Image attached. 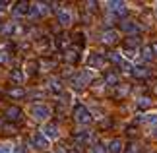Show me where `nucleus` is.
Wrapping results in <instances>:
<instances>
[{
  "label": "nucleus",
  "instance_id": "nucleus-18",
  "mask_svg": "<svg viewBox=\"0 0 157 153\" xmlns=\"http://www.w3.org/2000/svg\"><path fill=\"white\" fill-rule=\"evenodd\" d=\"M8 95L14 97V99H21V97H25V91L21 87H12V89H8Z\"/></svg>",
  "mask_w": 157,
  "mask_h": 153
},
{
  "label": "nucleus",
  "instance_id": "nucleus-24",
  "mask_svg": "<svg viewBox=\"0 0 157 153\" xmlns=\"http://www.w3.org/2000/svg\"><path fill=\"white\" fill-rule=\"evenodd\" d=\"M140 151H142V147H140L138 142H132V143H128V147H126V153H140Z\"/></svg>",
  "mask_w": 157,
  "mask_h": 153
},
{
  "label": "nucleus",
  "instance_id": "nucleus-25",
  "mask_svg": "<svg viewBox=\"0 0 157 153\" xmlns=\"http://www.w3.org/2000/svg\"><path fill=\"white\" fill-rule=\"evenodd\" d=\"M144 122H147V124H157V113H147L144 116Z\"/></svg>",
  "mask_w": 157,
  "mask_h": 153
},
{
  "label": "nucleus",
  "instance_id": "nucleus-37",
  "mask_svg": "<svg viewBox=\"0 0 157 153\" xmlns=\"http://www.w3.org/2000/svg\"><path fill=\"white\" fill-rule=\"evenodd\" d=\"M155 136H157V130H155Z\"/></svg>",
  "mask_w": 157,
  "mask_h": 153
},
{
  "label": "nucleus",
  "instance_id": "nucleus-3",
  "mask_svg": "<svg viewBox=\"0 0 157 153\" xmlns=\"http://www.w3.org/2000/svg\"><path fill=\"white\" fill-rule=\"evenodd\" d=\"M89 78H91V72L89 70H83V72H80V74H76L74 78H72V87L82 91L83 87H86V83H89Z\"/></svg>",
  "mask_w": 157,
  "mask_h": 153
},
{
  "label": "nucleus",
  "instance_id": "nucleus-2",
  "mask_svg": "<svg viewBox=\"0 0 157 153\" xmlns=\"http://www.w3.org/2000/svg\"><path fill=\"white\" fill-rule=\"evenodd\" d=\"M74 120L78 122V124H89V122L93 120V116H91V113H89L87 107L78 105V107L74 109Z\"/></svg>",
  "mask_w": 157,
  "mask_h": 153
},
{
  "label": "nucleus",
  "instance_id": "nucleus-17",
  "mask_svg": "<svg viewBox=\"0 0 157 153\" xmlns=\"http://www.w3.org/2000/svg\"><path fill=\"white\" fill-rule=\"evenodd\" d=\"M132 74H134L136 78H146L149 74V70L146 68V66H134V68H132Z\"/></svg>",
  "mask_w": 157,
  "mask_h": 153
},
{
  "label": "nucleus",
  "instance_id": "nucleus-36",
  "mask_svg": "<svg viewBox=\"0 0 157 153\" xmlns=\"http://www.w3.org/2000/svg\"><path fill=\"white\" fill-rule=\"evenodd\" d=\"M68 153H78V151H68Z\"/></svg>",
  "mask_w": 157,
  "mask_h": 153
},
{
  "label": "nucleus",
  "instance_id": "nucleus-29",
  "mask_svg": "<svg viewBox=\"0 0 157 153\" xmlns=\"http://www.w3.org/2000/svg\"><path fill=\"white\" fill-rule=\"evenodd\" d=\"M142 56H144V60H151V58H153L151 47H146V48H144V54H142Z\"/></svg>",
  "mask_w": 157,
  "mask_h": 153
},
{
  "label": "nucleus",
  "instance_id": "nucleus-30",
  "mask_svg": "<svg viewBox=\"0 0 157 153\" xmlns=\"http://www.w3.org/2000/svg\"><path fill=\"white\" fill-rule=\"evenodd\" d=\"M51 87H52V91H54V93H60L62 85H60V82H58V79H51Z\"/></svg>",
  "mask_w": 157,
  "mask_h": 153
},
{
  "label": "nucleus",
  "instance_id": "nucleus-23",
  "mask_svg": "<svg viewBox=\"0 0 157 153\" xmlns=\"http://www.w3.org/2000/svg\"><path fill=\"white\" fill-rule=\"evenodd\" d=\"M64 58H66V62H76V60H78V52L76 51H66L64 52Z\"/></svg>",
  "mask_w": 157,
  "mask_h": 153
},
{
  "label": "nucleus",
  "instance_id": "nucleus-1",
  "mask_svg": "<svg viewBox=\"0 0 157 153\" xmlns=\"http://www.w3.org/2000/svg\"><path fill=\"white\" fill-rule=\"evenodd\" d=\"M29 113H31V116H33L35 120L43 122V120H49V116H51V109L47 107V105H43V103H35V105H31Z\"/></svg>",
  "mask_w": 157,
  "mask_h": 153
},
{
  "label": "nucleus",
  "instance_id": "nucleus-15",
  "mask_svg": "<svg viewBox=\"0 0 157 153\" xmlns=\"http://www.w3.org/2000/svg\"><path fill=\"white\" fill-rule=\"evenodd\" d=\"M6 116H8L10 120H20L21 118V111L17 107H10V109H6Z\"/></svg>",
  "mask_w": 157,
  "mask_h": 153
},
{
  "label": "nucleus",
  "instance_id": "nucleus-26",
  "mask_svg": "<svg viewBox=\"0 0 157 153\" xmlns=\"http://www.w3.org/2000/svg\"><path fill=\"white\" fill-rule=\"evenodd\" d=\"M93 153H109V145H105V143H95L93 145Z\"/></svg>",
  "mask_w": 157,
  "mask_h": 153
},
{
  "label": "nucleus",
  "instance_id": "nucleus-31",
  "mask_svg": "<svg viewBox=\"0 0 157 153\" xmlns=\"http://www.w3.org/2000/svg\"><path fill=\"white\" fill-rule=\"evenodd\" d=\"M41 66H43L45 70H51L52 66H54V62H52V60H43V62H41Z\"/></svg>",
  "mask_w": 157,
  "mask_h": 153
},
{
  "label": "nucleus",
  "instance_id": "nucleus-27",
  "mask_svg": "<svg viewBox=\"0 0 157 153\" xmlns=\"http://www.w3.org/2000/svg\"><path fill=\"white\" fill-rule=\"evenodd\" d=\"M12 79H14L16 83H21L23 82V74L20 70H12Z\"/></svg>",
  "mask_w": 157,
  "mask_h": 153
},
{
  "label": "nucleus",
  "instance_id": "nucleus-13",
  "mask_svg": "<svg viewBox=\"0 0 157 153\" xmlns=\"http://www.w3.org/2000/svg\"><path fill=\"white\" fill-rule=\"evenodd\" d=\"M136 109H138V111L151 109V99H149V97H140V99H136Z\"/></svg>",
  "mask_w": 157,
  "mask_h": 153
},
{
  "label": "nucleus",
  "instance_id": "nucleus-34",
  "mask_svg": "<svg viewBox=\"0 0 157 153\" xmlns=\"http://www.w3.org/2000/svg\"><path fill=\"white\" fill-rule=\"evenodd\" d=\"M151 51H153V54H157V43H153V45H151Z\"/></svg>",
  "mask_w": 157,
  "mask_h": 153
},
{
  "label": "nucleus",
  "instance_id": "nucleus-9",
  "mask_svg": "<svg viewBox=\"0 0 157 153\" xmlns=\"http://www.w3.org/2000/svg\"><path fill=\"white\" fill-rule=\"evenodd\" d=\"M56 17H58V23H60L62 27H68L70 23H72V14H70L68 10H58Z\"/></svg>",
  "mask_w": 157,
  "mask_h": 153
},
{
  "label": "nucleus",
  "instance_id": "nucleus-28",
  "mask_svg": "<svg viewBox=\"0 0 157 153\" xmlns=\"http://www.w3.org/2000/svg\"><path fill=\"white\" fill-rule=\"evenodd\" d=\"M14 23H12V21H8V23H4V25L2 27H0V31H2V33H14Z\"/></svg>",
  "mask_w": 157,
  "mask_h": 153
},
{
  "label": "nucleus",
  "instance_id": "nucleus-5",
  "mask_svg": "<svg viewBox=\"0 0 157 153\" xmlns=\"http://www.w3.org/2000/svg\"><path fill=\"white\" fill-rule=\"evenodd\" d=\"M31 145H33L35 149H39V151H45V149H49V145H51V143H49V140H47L43 134L37 132V134H35V136L31 138Z\"/></svg>",
  "mask_w": 157,
  "mask_h": 153
},
{
  "label": "nucleus",
  "instance_id": "nucleus-12",
  "mask_svg": "<svg viewBox=\"0 0 157 153\" xmlns=\"http://www.w3.org/2000/svg\"><path fill=\"white\" fill-rule=\"evenodd\" d=\"M107 6H109L111 10L117 12L118 17H120V16H126V4H124V2H109Z\"/></svg>",
  "mask_w": 157,
  "mask_h": 153
},
{
  "label": "nucleus",
  "instance_id": "nucleus-4",
  "mask_svg": "<svg viewBox=\"0 0 157 153\" xmlns=\"http://www.w3.org/2000/svg\"><path fill=\"white\" fill-rule=\"evenodd\" d=\"M105 66V58L101 56L99 52H89L87 56V68H93V70H99Z\"/></svg>",
  "mask_w": 157,
  "mask_h": 153
},
{
  "label": "nucleus",
  "instance_id": "nucleus-20",
  "mask_svg": "<svg viewBox=\"0 0 157 153\" xmlns=\"http://www.w3.org/2000/svg\"><path fill=\"white\" fill-rule=\"evenodd\" d=\"M122 56L124 58H138L140 56V51H138V48H124Z\"/></svg>",
  "mask_w": 157,
  "mask_h": 153
},
{
  "label": "nucleus",
  "instance_id": "nucleus-7",
  "mask_svg": "<svg viewBox=\"0 0 157 153\" xmlns=\"http://www.w3.org/2000/svg\"><path fill=\"white\" fill-rule=\"evenodd\" d=\"M41 134H43L47 140H56L58 138V126L56 124H45L41 128Z\"/></svg>",
  "mask_w": 157,
  "mask_h": 153
},
{
  "label": "nucleus",
  "instance_id": "nucleus-10",
  "mask_svg": "<svg viewBox=\"0 0 157 153\" xmlns=\"http://www.w3.org/2000/svg\"><path fill=\"white\" fill-rule=\"evenodd\" d=\"M29 10H31V4L27 2H17L14 6V16H29Z\"/></svg>",
  "mask_w": 157,
  "mask_h": 153
},
{
  "label": "nucleus",
  "instance_id": "nucleus-33",
  "mask_svg": "<svg viewBox=\"0 0 157 153\" xmlns=\"http://www.w3.org/2000/svg\"><path fill=\"white\" fill-rule=\"evenodd\" d=\"M0 153H12L10 145H0Z\"/></svg>",
  "mask_w": 157,
  "mask_h": 153
},
{
  "label": "nucleus",
  "instance_id": "nucleus-32",
  "mask_svg": "<svg viewBox=\"0 0 157 153\" xmlns=\"http://www.w3.org/2000/svg\"><path fill=\"white\" fill-rule=\"evenodd\" d=\"M0 62H8V52L0 51Z\"/></svg>",
  "mask_w": 157,
  "mask_h": 153
},
{
  "label": "nucleus",
  "instance_id": "nucleus-6",
  "mask_svg": "<svg viewBox=\"0 0 157 153\" xmlns=\"http://www.w3.org/2000/svg\"><path fill=\"white\" fill-rule=\"evenodd\" d=\"M109 56H111V60L114 64H118V66H122L124 70H130V68H134V66H132L128 60H126L124 56H122V52H117V51H113L111 54H109Z\"/></svg>",
  "mask_w": 157,
  "mask_h": 153
},
{
  "label": "nucleus",
  "instance_id": "nucleus-35",
  "mask_svg": "<svg viewBox=\"0 0 157 153\" xmlns=\"http://www.w3.org/2000/svg\"><path fill=\"white\" fill-rule=\"evenodd\" d=\"M6 10V2H0V12H4Z\"/></svg>",
  "mask_w": 157,
  "mask_h": 153
},
{
  "label": "nucleus",
  "instance_id": "nucleus-16",
  "mask_svg": "<svg viewBox=\"0 0 157 153\" xmlns=\"http://www.w3.org/2000/svg\"><path fill=\"white\" fill-rule=\"evenodd\" d=\"M103 82H105L107 85H117V83H118V76L114 74V72H107L105 78H103Z\"/></svg>",
  "mask_w": 157,
  "mask_h": 153
},
{
  "label": "nucleus",
  "instance_id": "nucleus-19",
  "mask_svg": "<svg viewBox=\"0 0 157 153\" xmlns=\"http://www.w3.org/2000/svg\"><path fill=\"white\" fill-rule=\"evenodd\" d=\"M25 74L27 76H35V74H37V62H33V60L25 62Z\"/></svg>",
  "mask_w": 157,
  "mask_h": 153
},
{
  "label": "nucleus",
  "instance_id": "nucleus-8",
  "mask_svg": "<svg viewBox=\"0 0 157 153\" xmlns=\"http://www.w3.org/2000/svg\"><path fill=\"white\" fill-rule=\"evenodd\" d=\"M120 29L126 33H138V31H142V27L138 25L136 21H132V20H124V21H120Z\"/></svg>",
  "mask_w": 157,
  "mask_h": 153
},
{
  "label": "nucleus",
  "instance_id": "nucleus-14",
  "mask_svg": "<svg viewBox=\"0 0 157 153\" xmlns=\"http://www.w3.org/2000/svg\"><path fill=\"white\" fill-rule=\"evenodd\" d=\"M124 149V143L120 142V140H111V143H109V153H122Z\"/></svg>",
  "mask_w": 157,
  "mask_h": 153
},
{
  "label": "nucleus",
  "instance_id": "nucleus-22",
  "mask_svg": "<svg viewBox=\"0 0 157 153\" xmlns=\"http://www.w3.org/2000/svg\"><path fill=\"white\" fill-rule=\"evenodd\" d=\"M130 47H140V39L138 37H130V39H126L124 41V48H130Z\"/></svg>",
  "mask_w": 157,
  "mask_h": 153
},
{
  "label": "nucleus",
  "instance_id": "nucleus-21",
  "mask_svg": "<svg viewBox=\"0 0 157 153\" xmlns=\"http://www.w3.org/2000/svg\"><path fill=\"white\" fill-rule=\"evenodd\" d=\"M68 43H70V39L66 37V35H58V37H56V47L58 48H66V47H68Z\"/></svg>",
  "mask_w": 157,
  "mask_h": 153
},
{
  "label": "nucleus",
  "instance_id": "nucleus-11",
  "mask_svg": "<svg viewBox=\"0 0 157 153\" xmlns=\"http://www.w3.org/2000/svg\"><path fill=\"white\" fill-rule=\"evenodd\" d=\"M117 41H118V31H114V29H109V31L103 33V43H105V45H114Z\"/></svg>",
  "mask_w": 157,
  "mask_h": 153
}]
</instances>
